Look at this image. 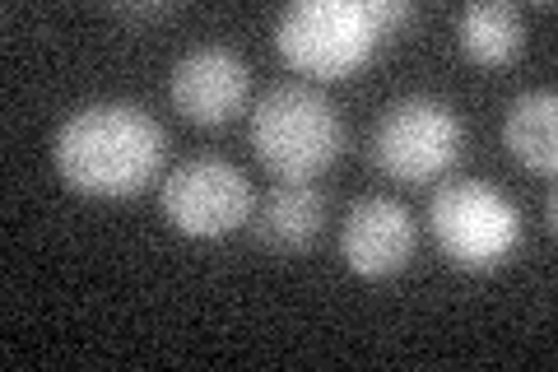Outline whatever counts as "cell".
Segmentation results:
<instances>
[{
  "instance_id": "cell-1",
  "label": "cell",
  "mask_w": 558,
  "mask_h": 372,
  "mask_svg": "<svg viewBox=\"0 0 558 372\" xmlns=\"http://www.w3.org/2000/svg\"><path fill=\"white\" fill-rule=\"evenodd\" d=\"M51 158L70 191L121 201L140 196L163 172L168 135L135 103H89L61 121Z\"/></svg>"
},
{
  "instance_id": "cell-2",
  "label": "cell",
  "mask_w": 558,
  "mask_h": 372,
  "mask_svg": "<svg viewBox=\"0 0 558 372\" xmlns=\"http://www.w3.org/2000/svg\"><path fill=\"white\" fill-rule=\"evenodd\" d=\"M410 14L405 0H299L275 20V47L303 75L344 80L368 65L377 43Z\"/></svg>"
},
{
  "instance_id": "cell-3",
  "label": "cell",
  "mask_w": 558,
  "mask_h": 372,
  "mask_svg": "<svg viewBox=\"0 0 558 372\" xmlns=\"http://www.w3.org/2000/svg\"><path fill=\"white\" fill-rule=\"evenodd\" d=\"M252 149L275 182H312L344 149V121L322 88L275 84L252 108Z\"/></svg>"
},
{
  "instance_id": "cell-4",
  "label": "cell",
  "mask_w": 558,
  "mask_h": 372,
  "mask_svg": "<svg viewBox=\"0 0 558 372\" xmlns=\"http://www.w3.org/2000/svg\"><path fill=\"white\" fill-rule=\"evenodd\" d=\"M428 228L442 256L457 261L461 271H494L517 252L521 209L480 177H451L447 187L433 191Z\"/></svg>"
},
{
  "instance_id": "cell-5",
  "label": "cell",
  "mask_w": 558,
  "mask_h": 372,
  "mask_svg": "<svg viewBox=\"0 0 558 372\" xmlns=\"http://www.w3.org/2000/svg\"><path fill=\"white\" fill-rule=\"evenodd\" d=\"M465 127L438 98H400L373 131V164L405 187H424L461 158Z\"/></svg>"
},
{
  "instance_id": "cell-6",
  "label": "cell",
  "mask_w": 558,
  "mask_h": 372,
  "mask_svg": "<svg viewBox=\"0 0 558 372\" xmlns=\"http://www.w3.org/2000/svg\"><path fill=\"white\" fill-rule=\"evenodd\" d=\"M159 205L186 238H229L252 219V182L229 158H186L168 172Z\"/></svg>"
},
{
  "instance_id": "cell-7",
  "label": "cell",
  "mask_w": 558,
  "mask_h": 372,
  "mask_svg": "<svg viewBox=\"0 0 558 372\" xmlns=\"http://www.w3.org/2000/svg\"><path fill=\"white\" fill-rule=\"evenodd\" d=\"M252 88L247 61L229 47H191L172 65V108L196 127H223L242 112Z\"/></svg>"
},
{
  "instance_id": "cell-8",
  "label": "cell",
  "mask_w": 558,
  "mask_h": 372,
  "mask_svg": "<svg viewBox=\"0 0 558 372\" xmlns=\"http://www.w3.org/2000/svg\"><path fill=\"white\" fill-rule=\"evenodd\" d=\"M414 242L418 233H414L410 209L391 196L354 201V209L344 215V228H340L344 265L363 279H387L396 271H405L414 256Z\"/></svg>"
},
{
  "instance_id": "cell-9",
  "label": "cell",
  "mask_w": 558,
  "mask_h": 372,
  "mask_svg": "<svg viewBox=\"0 0 558 372\" xmlns=\"http://www.w3.org/2000/svg\"><path fill=\"white\" fill-rule=\"evenodd\" d=\"M502 145L526 172L554 177L558 168V98L549 88H526L502 117Z\"/></svg>"
},
{
  "instance_id": "cell-10",
  "label": "cell",
  "mask_w": 558,
  "mask_h": 372,
  "mask_svg": "<svg viewBox=\"0 0 558 372\" xmlns=\"http://www.w3.org/2000/svg\"><path fill=\"white\" fill-rule=\"evenodd\" d=\"M322 219H326V201L317 191L307 182H284L260 201L256 238L266 242L270 252H307L322 233Z\"/></svg>"
},
{
  "instance_id": "cell-11",
  "label": "cell",
  "mask_w": 558,
  "mask_h": 372,
  "mask_svg": "<svg viewBox=\"0 0 558 372\" xmlns=\"http://www.w3.org/2000/svg\"><path fill=\"white\" fill-rule=\"evenodd\" d=\"M457 38L461 51L480 65H508L517 61L521 43H526V24H521V10L508 0H484V5H465L457 20Z\"/></svg>"
}]
</instances>
